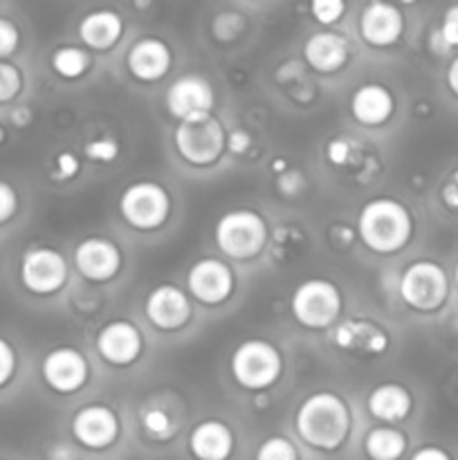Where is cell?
I'll list each match as a JSON object with an SVG mask.
<instances>
[{
  "mask_svg": "<svg viewBox=\"0 0 458 460\" xmlns=\"http://www.w3.org/2000/svg\"><path fill=\"white\" fill-rule=\"evenodd\" d=\"M292 314L305 328H330L341 313V295L326 279H308L299 283L290 301Z\"/></svg>",
  "mask_w": 458,
  "mask_h": 460,
  "instance_id": "8992f818",
  "label": "cell"
},
{
  "mask_svg": "<svg viewBox=\"0 0 458 460\" xmlns=\"http://www.w3.org/2000/svg\"><path fill=\"white\" fill-rule=\"evenodd\" d=\"M189 447L198 460H227L233 449V436L220 420H205L189 436Z\"/></svg>",
  "mask_w": 458,
  "mask_h": 460,
  "instance_id": "44dd1931",
  "label": "cell"
},
{
  "mask_svg": "<svg viewBox=\"0 0 458 460\" xmlns=\"http://www.w3.org/2000/svg\"><path fill=\"white\" fill-rule=\"evenodd\" d=\"M304 58L313 70L330 75L348 61V40L337 31H317L305 40Z\"/></svg>",
  "mask_w": 458,
  "mask_h": 460,
  "instance_id": "ffe728a7",
  "label": "cell"
},
{
  "mask_svg": "<svg viewBox=\"0 0 458 460\" xmlns=\"http://www.w3.org/2000/svg\"><path fill=\"white\" fill-rule=\"evenodd\" d=\"M72 434L81 445L90 449H103L112 445L119 434V420L115 411L103 404L84 407L72 420Z\"/></svg>",
  "mask_w": 458,
  "mask_h": 460,
  "instance_id": "9a60e30c",
  "label": "cell"
},
{
  "mask_svg": "<svg viewBox=\"0 0 458 460\" xmlns=\"http://www.w3.org/2000/svg\"><path fill=\"white\" fill-rule=\"evenodd\" d=\"M84 153L85 157H90L92 162H112L119 155V144L112 137H99L85 144Z\"/></svg>",
  "mask_w": 458,
  "mask_h": 460,
  "instance_id": "1f68e13d",
  "label": "cell"
},
{
  "mask_svg": "<svg viewBox=\"0 0 458 460\" xmlns=\"http://www.w3.org/2000/svg\"><path fill=\"white\" fill-rule=\"evenodd\" d=\"M332 344L344 350H357L366 355H382L389 349V337L384 331L371 322H359V319H348L339 326L332 328L330 332Z\"/></svg>",
  "mask_w": 458,
  "mask_h": 460,
  "instance_id": "d6986e66",
  "label": "cell"
},
{
  "mask_svg": "<svg viewBox=\"0 0 458 460\" xmlns=\"http://www.w3.org/2000/svg\"><path fill=\"white\" fill-rule=\"evenodd\" d=\"M404 16L389 0H368L359 16V34L373 48H389L402 36Z\"/></svg>",
  "mask_w": 458,
  "mask_h": 460,
  "instance_id": "4fadbf2b",
  "label": "cell"
},
{
  "mask_svg": "<svg viewBox=\"0 0 458 460\" xmlns=\"http://www.w3.org/2000/svg\"><path fill=\"white\" fill-rule=\"evenodd\" d=\"M171 49L164 40L160 39H139L135 40L133 48L128 49L126 66L130 75L139 81H157L171 70Z\"/></svg>",
  "mask_w": 458,
  "mask_h": 460,
  "instance_id": "ac0fdd59",
  "label": "cell"
},
{
  "mask_svg": "<svg viewBox=\"0 0 458 460\" xmlns=\"http://www.w3.org/2000/svg\"><path fill=\"white\" fill-rule=\"evenodd\" d=\"M166 108L175 119H193V117L211 115L214 108V88L200 75H184L171 84L166 93Z\"/></svg>",
  "mask_w": 458,
  "mask_h": 460,
  "instance_id": "30bf717a",
  "label": "cell"
},
{
  "mask_svg": "<svg viewBox=\"0 0 458 460\" xmlns=\"http://www.w3.org/2000/svg\"><path fill=\"white\" fill-rule=\"evenodd\" d=\"M447 85L454 94L458 97V57L449 63L447 67Z\"/></svg>",
  "mask_w": 458,
  "mask_h": 460,
  "instance_id": "ee69618b",
  "label": "cell"
},
{
  "mask_svg": "<svg viewBox=\"0 0 458 460\" xmlns=\"http://www.w3.org/2000/svg\"><path fill=\"white\" fill-rule=\"evenodd\" d=\"M75 265L88 281H110L121 268V254L108 238H88L76 245Z\"/></svg>",
  "mask_w": 458,
  "mask_h": 460,
  "instance_id": "5bb4252c",
  "label": "cell"
},
{
  "mask_svg": "<svg viewBox=\"0 0 458 460\" xmlns=\"http://www.w3.org/2000/svg\"><path fill=\"white\" fill-rule=\"evenodd\" d=\"M0 142H4V128H0Z\"/></svg>",
  "mask_w": 458,
  "mask_h": 460,
  "instance_id": "7dc6e473",
  "label": "cell"
},
{
  "mask_svg": "<svg viewBox=\"0 0 458 460\" xmlns=\"http://www.w3.org/2000/svg\"><path fill=\"white\" fill-rule=\"evenodd\" d=\"M121 218L135 229H157L164 225L171 211V198L157 182H135L124 189L119 198Z\"/></svg>",
  "mask_w": 458,
  "mask_h": 460,
  "instance_id": "52a82bcc",
  "label": "cell"
},
{
  "mask_svg": "<svg viewBox=\"0 0 458 460\" xmlns=\"http://www.w3.org/2000/svg\"><path fill=\"white\" fill-rule=\"evenodd\" d=\"M454 279H456V286H458V265H456V272H454Z\"/></svg>",
  "mask_w": 458,
  "mask_h": 460,
  "instance_id": "c3c4849f",
  "label": "cell"
},
{
  "mask_svg": "<svg viewBox=\"0 0 458 460\" xmlns=\"http://www.w3.org/2000/svg\"><path fill=\"white\" fill-rule=\"evenodd\" d=\"M296 449L295 445L287 438H281V436H274V438H268L256 452V460H296Z\"/></svg>",
  "mask_w": 458,
  "mask_h": 460,
  "instance_id": "4316f807",
  "label": "cell"
},
{
  "mask_svg": "<svg viewBox=\"0 0 458 460\" xmlns=\"http://www.w3.org/2000/svg\"><path fill=\"white\" fill-rule=\"evenodd\" d=\"M142 425L144 431H146L148 436H153V438H166V436H171V431H173L169 413L162 411V409H148L142 416Z\"/></svg>",
  "mask_w": 458,
  "mask_h": 460,
  "instance_id": "4dcf8cb0",
  "label": "cell"
},
{
  "mask_svg": "<svg viewBox=\"0 0 458 460\" xmlns=\"http://www.w3.org/2000/svg\"><path fill=\"white\" fill-rule=\"evenodd\" d=\"M214 34L218 40H233L245 30V18L238 12H223L214 18Z\"/></svg>",
  "mask_w": 458,
  "mask_h": 460,
  "instance_id": "f1b7e54d",
  "label": "cell"
},
{
  "mask_svg": "<svg viewBox=\"0 0 458 460\" xmlns=\"http://www.w3.org/2000/svg\"><path fill=\"white\" fill-rule=\"evenodd\" d=\"M443 200L447 202L452 209H458V184L454 182V180L443 189Z\"/></svg>",
  "mask_w": 458,
  "mask_h": 460,
  "instance_id": "b9f144b4",
  "label": "cell"
},
{
  "mask_svg": "<svg viewBox=\"0 0 458 460\" xmlns=\"http://www.w3.org/2000/svg\"><path fill=\"white\" fill-rule=\"evenodd\" d=\"M52 67L63 79H79L90 67V57L85 49L66 45V48H58L52 54Z\"/></svg>",
  "mask_w": 458,
  "mask_h": 460,
  "instance_id": "484cf974",
  "label": "cell"
},
{
  "mask_svg": "<svg viewBox=\"0 0 458 460\" xmlns=\"http://www.w3.org/2000/svg\"><path fill=\"white\" fill-rule=\"evenodd\" d=\"M438 31L449 48H458V4H452V7L445 12L443 25H440Z\"/></svg>",
  "mask_w": 458,
  "mask_h": 460,
  "instance_id": "e575fe53",
  "label": "cell"
},
{
  "mask_svg": "<svg viewBox=\"0 0 458 460\" xmlns=\"http://www.w3.org/2000/svg\"><path fill=\"white\" fill-rule=\"evenodd\" d=\"M350 112L364 126H380L393 112V97L380 84L359 85L350 99Z\"/></svg>",
  "mask_w": 458,
  "mask_h": 460,
  "instance_id": "603a6c76",
  "label": "cell"
},
{
  "mask_svg": "<svg viewBox=\"0 0 458 460\" xmlns=\"http://www.w3.org/2000/svg\"><path fill=\"white\" fill-rule=\"evenodd\" d=\"M326 155L330 164H348L350 157H353V144L346 137H335L332 142H328Z\"/></svg>",
  "mask_w": 458,
  "mask_h": 460,
  "instance_id": "836d02e7",
  "label": "cell"
},
{
  "mask_svg": "<svg viewBox=\"0 0 458 460\" xmlns=\"http://www.w3.org/2000/svg\"><path fill=\"white\" fill-rule=\"evenodd\" d=\"M346 12V0H310V13L321 25H335Z\"/></svg>",
  "mask_w": 458,
  "mask_h": 460,
  "instance_id": "83f0119b",
  "label": "cell"
},
{
  "mask_svg": "<svg viewBox=\"0 0 458 460\" xmlns=\"http://www.w3.org/2000/svg\"><path fill=\"white\" fill-rule=\"evenodd\" d=\"M398 3H402V4H413V3H416V0H398Z\"/></svg>",
  "mask_w": 458,
  "mask_h": 460,
  "instance_id": "bcb514c9",
  "label": "cell"
},
{
  "mask_svg": "<svg viewBox=\"0 0 458 460\" xmlns=\"http://www.w3.org/2000/svg\"><path fill=\"white\" fill-rule=\"evenodd\" d=\"M411 460H452V458H449L447 454L438 447H422L413 454Z\"/></svg>",
  "mask_w": 458,
  "mask_h": 460,
  "instance_id": "60d3db41",
  "label": "cell"
},
{
  "mask_svg": "<svg viewBox=\"0 0 458 460\" xmlns=\"http://www.w3.org/2000/svg\"><path fill=\"white\" fill-rule=\"evenodd\" d=\"M268 241V225L256 211L236 209L225 214L216 225V245L229 259H254Z\"/></svg>",
  "mask_w": 458,
  "mask_h": 460,
  "instance_id": "3957f363",
  "label": "cell"
},
{
  "mask_svg": "<svg viewBox=\"0 0 458 460\" xmlns=\"http://www.w3.org/2000/svg\"><path fill=\"white\" fill-rule=\"evenodd\" d=\"M79 173V160H76L72 153H61L57 157V169H54V175L57 180H70Z\"/></svg>",
  "mask_w": 458,
  "mask_h": 460,
  "instance_id": "f35d334b",
  "label": "cell"
},
{
  "mask_svg": "<svg viewBox=\"0 0 458 460\" xmlns=\"http://www.w3.org/2000/svg\"><path fill=\"white\" fill-rule=\"evenodd\" d=\"M16 371V353L4 340H0V386L7 385Z\"/></svg>",
  "mask_w": 458,
  "mask_h": 460,
  "instance_id": "d590c367",
  "label": "cell"
},
{
  "mask_svg": "<svg viewBox=\"0 0 458 460\" xmlns=\"http://www.w3.org/2000/svg\"><path fill=\"white\" fill-rule=\"evenodd\" d=\"M368 411L382 422H400L411 411V395L400 385H380L368 395Z\"/></svg>",
  "mask_w": 458,
  "mask_h": 460,
  "instance_id": "cb8c5ba5",
  "label": "cell"
},
{
  "mask_svg": "<svg viewBox=\"0 0 458 460\" xmlns=\"http://www.w3.org/2000/svg\"><path fill=\"white\" fill-rule=\"evenodd\" d=\"M21 43V31L9 18H0V58L12 57Z\"/></svg>",
  "mask_w": 458,
  "mask_h": 460,
  "instance_id": "d6a6232c",
  "label": "cell"
},
{
  "mask_svg": "<svg viewBox=\"0 0 458 460\" xmlns=\"http://www.w3.org/2000/svg\"><path fill=\"white\" fill-rule=\"evenodd\" d=\"M187 286L193 299L205 305H218L232 295L233 272L218 259H200L187 274Z\"/></svg>",
  "mask_w": 458,
  "mask_h": 460,
  "instance_id": "8fae6325",
  "label": "cell"
},
{
  "mask_svg": "<svg viewBox=\"0 0 458 460\" xmlns=\"http://www.w3.org/2000/svg\"><path fill=\"white\" fill-rule=\"evenodd\" d=\"M173 139L180 157L193 166L211 164V162L218 160L220 153L227 146L223 124L214 115H202L180 121Z\"/></svg>",
  "mask_w": 458,
  "mask_h": 460,
  "instance_id": "5b68a950",
  "label": "cell"
},
{
  "mask_svg": "<svg viewBox=\"0 0 458 460\" xmlns=\"http://www.w3.org/2000/svg\"><path fill=\"white\" fill-rule=\"evenodd\" d=\"M45 385L57 394H75L88 382L90 367L88 359L75 349H57L45 355L43 367Z\"/></svg>",
  "mask_w": 458,
  "mask_h": 460,
  "instance_id": "7c38bea8",
  "label": "cell"
},
{
  "mask_svg": "<svg viewBox=\"0 0 458 460\" xmlns=\"http://www.w3.org/2000/svg\"><path fill=\"white\" fill-rule=\"evenodd\" d=\"M97 350L108 364L128 367L142 353V332L130 322H110L99 331Z\"/></svg>",
  "mask_w": 458,
  "mask_h": 460,
  "instance_id": "e0dca14e",
  "label": "cell"
},
{
  "mask_svg": "<svg viewBox=\"0 0 458 460\" xmlns=\"http://www.w3.org/2000/svg\"><path fill=\"white\" fill-rule=\"evenodd\" d=\"M124 34V18L112 9H97L81 18L79 36L88 48L110 49Z\"/></svg>",
  "mask_w": 458,
  "mask_h": 460,
  "instance_id": "7402d4cb",
  "label": "cell"
},
{
  "mask_svg": "<svg viewBox=\"0 0 458 460\" xmlns=\"http://www.w3.org/2000/svg\"><path fill=\"white\" fill-rule=\"evenodd\" d=\"M12 121L16 126H27L31 121V111L27 106L13 108V111H12Z\"/></svg>",
  "mask_w": 458,
  "mask_h": 460,
  "instance_id": "7bdbcfd3",
  "label": "cell"
},
{
  "mask_svg": "<svg viewBox=\"0 0 458 460\" xmlns=\"http://www.w3.org/2000/svg\"><path fill=\"white\" fill-rule=\"evenodd\" d=\"M16 207H18L16 191H13L7 182H0V225L7 223V220L16 214Z\"/></svg>",
  "mask_w": 458,
  "mask_h": 460,
  "instance_id": "8d00e7d4",
  "label": "cell"
},
{
  "mask_svg": "<svg viewBox=\"0 0 458 460\" xmlns=\"http://www.w3.org/2000/svg\"><path fill=\"white\" fill-rule=\"evenodd\" d=\"M364 449L371 460H398L407 449V438L398 429L377 427V429L368 431Z\"/></svg>",
  "mask_w": 458,
  "mask_h": 460,
  "instance_id": "d4e9b609",
  "label": "cell"
},
{
  "mask_svg": "<svg viewBox=\"0 0 458 460\" xmlns=\"http://www.w3.org/2000/svg\"><path fill=\"white\" fill-rule=\"evenodd\" d=\"M146 317L160 331H178L191 317V304L187 295L175 286H160L148 295Z\"/></svg>",
  "mask_w": 458,
  "mask_h": 460,
  "instance_id": "2e32d148",
  "label": "cell"
},
{
  "mask_svg": "<svg viewBox=\"0 0 458 460\" xmlns=\"http://www.w3.org/2000/svg\"><path fill=\"white\" fill-rule=\"evenodd\" d=\"M22 76L16 66L7 61H0V103L12 102L18 93H21Z\"/></svg>",
  "mask_w": 458,
  "mask_h": 460,
  "instance_id": "f546056e",
  "label": "cell"
},
{
  "mask_svg": "<svg viewBox=\"0 0 458 460\" xmlns=\"http://www.w3.org/2000/svg\"><path fill=\"white\" fill-rule=\"evenodd\" d=\"M67 279L66 259L49 247H34L21 261V281L34 295H54Z\"/></svg>",
  "mask_w": 458,
  "mask_h": 460,
  "instance_id": "9c48e42d",
  "label": "cell"
},
{
  "mask_svg": "<svg viewBox=\"0 0 458 460\" xmlns=\"http://www.w3.org/2000/svg\"><path fill=\"white\" fill-rule=\"evenodd\" d=\"M250 144H251L250 133H247V130H241V128L232 130L227 137V148L233 153V155H241V153H245L247 148H250Z\"/></svg>",
  "mask_w": 458,
  "mask_h": 460,
  "instance_id": "ab89813d",
  "label": "cell"
},
{
  "mask_svg": "<svg viewBox=\"0 0 458 460\" xmlns=\"http://www.w3.org/2000/svg\"><path fill=\"white\" fill-rule=\"evenodd\" d=\"M281 353L265 340L242 341L232 355V376L242 389H268L281 377Z\"/></svg>",
  "mask_w": 458,
  "mask_h": 460,
  "instance_id": "277c9868",
  "label": "cell"
},
{
  "mask_svg": "<svg viewBox=\"0 0 458 460\" xmlns=\"http://www.w3.org/2000/svg\"><path fill=\"white\" fill-rule=\"evenodd\" d=\"M413 220L407 207L391 198H375L359 211L357 234L364 245L377 254H393L409 243Z\"/></svg>",
  "mask_w": 458,
  "mask_h": 460,
  "instance_id": "6da1fadb",
  "label": "cell"
},
{
  "mask_svg": "<svg viewBox=\"0 0 458 460\" xmlns=\"http://www.w3.org/2000/svg\"><path fill=\"white\" fill-rule=\"evenodd\" d=\"M296 431L317 449H337L350 429V413L344 400L335 394H313L296 411Z\"/></svg>",
  "mask_w": 458,
  "mask_h": 460,
  "instance_id": "7a4b0ae2",
  "label": "cell"
},
{
  "mask_svg": "<svg viewBox=\"0 0 458 460\" xmlns=\"http://www.w3.org/2000/svg\"><path fill=\"white\" fill-rule=\"evenodd\" d=\"M135 9H148L153 4V0H133Z\"/></svg>",
  "mask_w": 458,
  "mask_h": 460,
  "instance_id": "f6af8a7d",
  "label": "cell"
},
{
  "mask_svg": "<svg viewBox=\"0 0 458 460\" xmlns=\"http://www.w3.org/2000/svg\"><path fill=\"white\" fill-rule=\"evenodd\" d=\"M304 189V173H299V171H283L281 175H278V191L283 193V196H296V193Z\"/></svg>",
  "mask_w": 458,
  "mask_h": 460,
  "instance_id": "74e56055",
  "label": "cell"
},
{
  "mask_svg": "<svg viewBox=\"0 0 458 460\" xmlns=\"http://www.w3.org/2000/svg\"><path fill=\"white\" fill-rule=\"evenodd\" d=\"M449 295V281L445 270L431 261H418L404 270L400 279V296L404 304L420 313H431L445 304Z\"/></svg>",
  "mask_w": 458,
  "mask_h": 460,
  "instance_id": "ba28073f",
  "label": "cell"
}]
</instances>
